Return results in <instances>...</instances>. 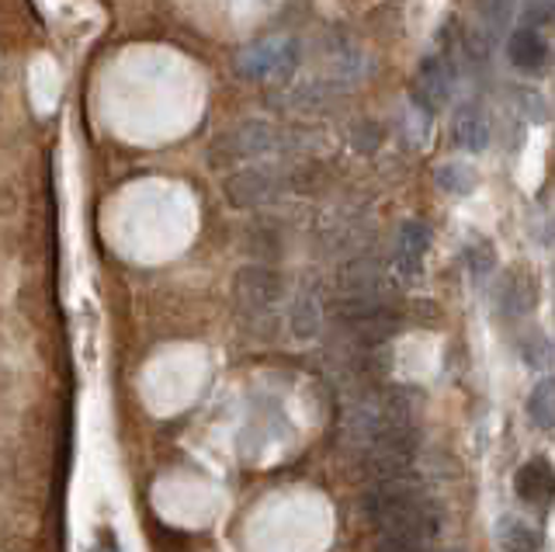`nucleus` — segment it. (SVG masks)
Returning a JSON list of instances; mask_svg holds the SVG:
<instances>
[{"instance_id": "nucleus-19", "label": "nucleus", "mask_w": 555, "mask_h": 552, "mask_svg": "<svg viewBox=\"0 0 555 552\" xmlns=\"http://www.w3.org/2000/svg\"><path fill=\"white\" fill-rule=\"evenodd\" d=\"M91 552H121V545H118V539H115V531H112V528H101V535H98V542L91 545Z\"/></svg>"}, {"instance_id": "nucleus-6", "label": "nucleus", "mask_w": 555, "mask_h": 552, "mask_svg": "<svg viewBox=\"0 0 555 552\" xmlns=\"http://www.w3.org/2000/svg\"><path fill=\"white\" fill-rule=\"evenodd\" d=\"M451 91H455V66L444 56H427L413 80V105L424 115H438L448 105Z\"/></svg>"}, {"instance_id": "nucleus-18", "label": "nucleus", "mask_w": 555, "mask_h": 552, "mask_svg": "<svg viewBox=\"0 0 555 552\" xmlns=\"http://www.w3.org/2000/svg\"><path fill=\"white\" fill-rule=\"evenodd\" d=\"M375 552H430V542L399 539V535H378Z\"/></svg>"}, {"instance_id": "nucleus-13", "label": "nucleus", "mask_w": 555, "mask_h": 552, "mask_svg": "<svg viewBox=\"0 0 555 552\" xmlns=\"http://www.w3.org/2000/svg\"><path fill=\"white\" fill-rule=\"evenodd\" d=\"M528 418L534 427L555 431V375L538 378L531 396H528Z\"/></svg>"}, {"instance_id": "nucleus-15", "label": "nucleus", "mask_w": 555, "mask_h": 552, "mask_svg": "<svg viewBox=\"0 0 555 552\" xmlns=\"http://www.w3.org/2000/svg\"><path fill=\"white\" fill-rule=\"evenodd\" d=\"M496 306L503 309V313H511V317H520V313H528L531 309V288L528 282H520L517 274H507L496 292Z\"/></svg>"}, {"instance_id": "nucleus-7", "label": "nucleus", "mask_w": 555, "mask_h": 552, "mask_svg": "<svg viewBox=\"0 0 555 552\" xmlns=\"http://www.w3.org/2000/svg\"><path fill=\"white\" fill-rule=\"evenodd\" d=\"M282 192H285V178L268 167L240 170V175L225 181V198H230V205H236V209H257V205L274 202Z\"/></svg>"}, {"instance_id": "nucleus-12", "label": "nucleus", "mask_w": 555, "mask_h": 552, "mask_svg": "<svg viewBox=\"0 0 555 552\" xmlns=\"http://www.w3.org/2000/svg\"><path fill=\"white\" fill-rule=\"evenodd\" d=\"M451 136H455V146H462L468 153H482L490 146V123H486L476 108H465V112H459L455 126H451Z\"/></svg>"}, {"instance_id": "nucleus-9", "label": "nucleus", "mask_w": 555, "mask_h": 552, "mask_svg": "<svg viewBox=\"0 0 555 552\" xmlns=\"http://www.w3.org/2000/svg\"><path fill=\"white\" fill-rule=\"evenodd\" d=\"M507 60L517 66V70H542V66L548 63V42L542 39V31L534 28H517L511 31L507 39Z\"/></svg>"}, {"instance_id": "nucleus-14", "label": "nucleus", "mask_w": 555, "mask_h": 552, "mask_svg": "<svg viewBox=\"0 0 555 552\" xmlns=\"http://www.w3.org/2000/svg\"><path fill=\"white\" fill-rule=\"evenodd\" d=\"M434 181H438V188L448 195H468V192H476L479 175H476V167H468V164H441L434 170Z\"/></svg>"}, {"instance_id": "nucleus-17", "label": "nucleus", "mask_w": 555, "mask_h": 552, "mask_svg": "<svg viewBox=\"0 0 555 552\" xmlns=\"http://www.w3.org/2000/svg\"><path fill=\"white\" fill-rule=\"evenodd\" d=\"M317 326H320L317 303H309V299L295 303V309H292V331H295V337H312V334H317Z\"/></svg>"}, {"instance_id": "nucleus-10", "label": "nucleus", "mask_w": 555, "mask_h": 552, "mask_svg": "<svg viewBox=\"0 0 555 552\" xmlns=\"http://www.w3.org/2000/svg\"><path fill=\"white\" fill-rule=\"evenodd\" d=\"M427 247H430V230L424 227V222L406 219L403 227H399V236H396V261H399V271H403V274H416V271H421Z\"/></svg>"}, {"instance_id": "nucleus-20", "label": "nucleus", "mask_w": 555, "mask_h": 552, "mask_svg": "<svg viewBox=\"0 0 555 552\" xmlns=\"http://www.w3.org/2000/svg\"><path fill=\"white\" fill-rule=\"evenodd\" d=\"M444 552H459V549H444Z\"/></svg>"}, {"instance_id": "nucleus-5", "label": "nucleus", "mask_w": 555, "mask_h": 552, "mask_svg": "<svg viewBox=\"0 0 555 552\" xmlns=\"http://www.w3.org/2000/svg\"><path fill=\"white\" fill-rule=\"evenodd\" d=\"M233 296H236V306L243 309V313L268 317L271 309H274L278 303H282V296H285V282H282V274H278L274 268L250 265V268H240V271H236Z\"/></svg>"}, {"instance_id": "nucleus-4", "label": "nucleus", "mask_w": 555, "mask_h": 552, "mask_svg": "<svg viewBox=\"0 0 555 552\" xmlns=\"http://www.w3.org/2000/svg\"><path fill=\"white\" fill-rule=\"evenodd\" d=\"M299 63V42L292 36H271V39H260L250 49H243L236 66L243 77H254V80H268V77H288Z\"/></svg>"}, {"instance_id": "nucleus-2", "label": "nucleus", "mask_w": 555, "mask_h": 552, "mask_svg": "<svg viewBox=\"0 0 555 552\" xmlns=\"http://www.w3.org/2000/svg\"><path fill=\"white\" fill-rule=\"evenodd\" d=\"M337 326L351 337L354 344L364 348H378L396 337L399 331V317L382 299H354L347 296L337 303Z\"/></svg>"}, {"instance_id": "nucleus-1", "label": "nucleus", "mask_w": 555, "mask_h": 552, "mask_svg": "<svg viewBox=\"0 0 555 552\" xmlns=\"http://www.w3.org/2000/svg\"><path fill=\"white\" fill-rule=\"evenodd\" d=\"M361 514L378 535H399V539L430 542L441 531L438 508L424 497L413 476L375 479L361 497Z\"/></svg>"}, {"instance_id": "nucleus-8", "label": "nucleus", "mask_w": 555, "mask_h": 552, "mask_svg": "<svg viewBox=\"0 0 555 552\" xmlns=\"http://www.w3.org/2000/svg\"><path fill=\"white\" fill-rule=\"evenodd\" d=\"M514 493L520 504H528V508H548L552 500H555V465L552 459H528L525 465L517 470L514 476Z\"/></svg>"}, {"instance_id": "nucleus-3", "label": "nucleus", "mask_w": 555, "mask_h": 552, "mask_svg": "<svg viewBox=\"0 0 555 552\" xmlns=\"http://www.w3.org/2000/svg\"><path fill=\"white\" fill-rule=\"evenodd\" d=\"M274 150H282V132H278L271 123H243L230 132H222L216 140L212 164L225 167V164H240V161H257V157H268Z\"/></svg>"}, {"instance_id": "nucleus-16", "label": "nucleus", "mask_w": 555, "mask_h": 552, "mask_svg": "<svg viewBox=\"0 0 555 552\" xmlns=\"http://www.w3.org/2000/svg\"><path fill=\"white\" fill-rule=\"evenodd\" d=\"M462 261H465V268L476 274V279H486L493 268H496V251H493V244L490 240H482V236H473L465 244V251H462Z\"/></svg>"}, {"instance_id": "nucleus-11", "label": "nucleus", "mask_w": 555, "mask_h": 552, "mask_svg": "<svg viewBox=\"0 0 555 552\" xmlns=\"http://www.w3.org/2000/svg\"><path fill=\"white\" fill-rule=\"evenodd\" d=\"M496 545L503 552H538L542 539H538V531L528 522H520L514 514H503L496 522Z\"/></svg>"}]
</instances>
